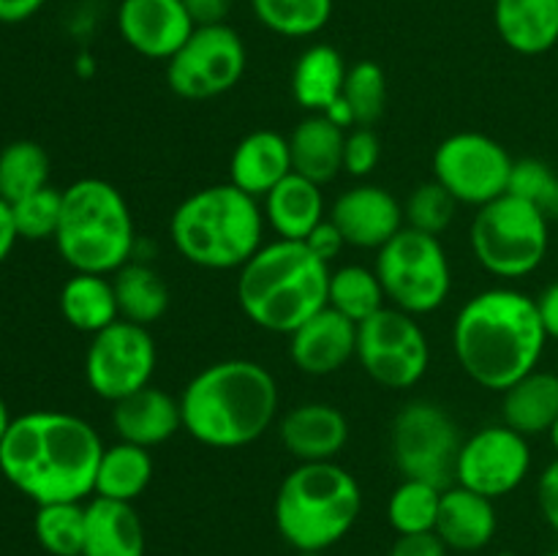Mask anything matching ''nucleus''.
<instances>
[{
    "label": "nucleus",
    "mask_w": 558,
    "mask_h": 556,
    "mask_svg": "<svg viewBox=\"0 0 558 556\" xmlns=\"http://www.w3.org/2000/svg\"><path fill=\"white\" fill-rule=\"evenodd\" d=\"M194 25H221L229 20L234 0H183Z\"/></svg>",
    "instance_id": "obj_45"
},
{
    "label": "nucleus",
    "mask_w": 558,
    "mask_h": 556,
    "mask_svg": "<svg viewBox=\"0 0 558 556\" xmlns=\"http://www.w3.org/2000/svg\"><path fill=\"white\" fill-rule=\"evenodd\" d=\"M515 158L494 136L458 131L434 150V180L458 205L483 207L510 191Z\"/></svg>",
    "instance_id": "obj_13"
},
{
    "label": "nucleus",
    "mask_w": 558,
    "mask_h": 556,
    "mask_svg": "<svg viewBox=\"0 0 558 556\" xmlns=\"http://www.w3.org/2000/svg\"><path fill=\"white\" fill-rule=\"evenodd\" d=\"M183 0H120L118 33L129 49L150 60H169L194 33Z\"/></svg>",
    "instance_id": "obj_16"
},
{
    "label": "nucleus",
    "mask_w": 558,
    "mask_h": 556,
    "mask_svg": "<svg viewBox=\"0 0 558 556\" xmlns=\"http://www.w3.org/2000/svg\"><path fill=\"white\" fill-rule=\"evenodd\" d=\"M387 556H450V548L441 543L436 532L423 534H398Z\"/></svg>",
    "instance_id": "obj_43"
},
{
    "label": "nucleus",
    "mask_w": 558,
    "mask_h": 556,
    "mask_svg": "<svg viewBox=\"0 0 558 556\" xmlns=\"http://www.w3.org/2000/svg\"><path fill=\"white\" fill-rule=\"evenodd\" d=\"M54 245L74 273L114 276L136 254L134 216L125 196L109 180H74L63 189Z\"/></svg>",
    "instance_id": "obj_7"
},
{
    "label": "nucleus",
    "mask_w": 558,
    "mask_h": 556,
    "mask_svg": "<svg viewBox=\"0 0 558 556\" xmlns=\"http://www.w3.org/2000/svg\"><path fill=\"white\" fill-rule=\"evenodd\" d=\"M11 412H9V403L3 401V396H0V442H3V436H5V431H9V425H11Z\"/></svg>",
    "instance_id": "obj_49"
},
{
    "label": "nucleus",
    "mask_w": 558,
    "mask_h": 556,
    "mask_svg": "<svg viewBox=\"0 0 558 556\" xmlns=\"http://www.w3.org/2000/svg\"><path fill=\"white\" fill-rule=\"evenodd\" d=\"M534 300H537L539 319H543L545 333H548V338L558 341V281L548 283Z\"/></svg>",
    "instance_id": "obj_46"
},
{
    "label": "nucleus",
    "mask_w": 558,
    "mask_h": 556,
    "mask_svg": "<svg viewBox=\"0 0 558 556\" xmlns=\"http://www.w3.org/2000/svg\"><path fill=\"white\" fill-rule=\"evenodd\" d=\"M363 491L338 461L298 463L281 480L272 505L276 529L298 554H322L341 543L357 523Z\"/></svg>",
    "instance_id": "obj_6"
},
{
    "label": "nucleus",
    "mask_w": 558,
    "mask_h": 556,
    "mask_svg": "<svg viewBox=\"0 0 558 556\" xmlns=\"http://www.w3.org/2000/svg\"><path fill=\"white\" fill-rule=\"evenodd\" d=\"M543 556H558V551H548V554H543Z\"/></svg>",
    "instance_id": "obj_53"
},
{
    "label": "nucleus",
    "mask_w": 558,
    "mask_h": 556,
    "mask_svg": "<svg viewBox=\"0 0 558 556\" xmlns=\"http://www.w3.org/2000/svg\"><path fill=\"white\" fill-rule=\"evenodd\" d=\"M262 213L283 240H305L327 218L325 191L319 183L292 172L262 200Z\"/></svg>",
    "instance_id": "obj_24"
},
{
    "label": "nucleus",
    "mask_w": 558,
    "mask_h": 556,
    "mask_svg": "<svg viewBox=\"0 0 558 556\" xmlns=\"http://www.w3.org/2000/svg\"><path fill=\"white\" fill-rule=\"evenodd\" d=\"M49 185V156L38 142L16 140L0 150V196L9 205Z\"/></svg>",
    "instance_id": "obj_35"
},
{
    "label": "nucleus",
    "mask_w": 558,
    "mask_h": 556,
    "mask_svg": "<svg viewBox=\"0 0 558 556\" xmlns=\"http://www.w3.org/2000/svg\"><path fill=\"white\" fill-rule=\"evenodd\" d=\"M469 243L485 273L515 281L539 270L548 256L550 221L537 207L507 191L499 200L477 207Z\"/></svg>",
    "instance_id": "obj_8"
},
{
    "label": "nucleus",
    "mask_w": 558,
    "mask_h": 556,
    "mask_svg": "<svg viewBox=\"0 0 558 556\" xmlns=\"http://www.w3.org/2000/svg\"><path fill=\"white\" fill-rule=\"evenodd\" d=\"M120 319L150 327L169 311V287L153 265L131 259L112 276Z\"/></svg>",
    "instance_id": "obj_31"
},
{
    "label": "nucleus",
    "mask_w": 558,
    "mask_h": 556,
    "mask_svg": "<svg viewBox=\"0 0 558 556\" xmlns=\"http://www.w3.org/2000/svg\"><path fill=\"white\" fill-rule=\"evenodd\" d=\"M550 445H554V450H556V456H558V420H556V425L554 428H550Z\"/></svg>",
    "instance_id": "obj_50"
},
{
    "label": "nucleus",
    "mask_w": 558,
    "mask_h": 556,
    "mask_svg": "<svg viewBox=\"0 0 558 556\" xmlns=\"http://www.w3.org/2000/svg\"><path fill=\"white\" fill-rule=\"evenodd\" d=\"M556 374H558V365H556Z\"/></svg>",
    "instance_id": "obj_54"
},
{
    "label": "nucleus",
    "mask_w": 558,
    "mask_h": 556,
    "mask_svg": "<svg viewBox=\"0 0 558 556\" xmlns=\"http://www.w3.org/2000/svg\"><path fill=\"white\" fill-rule=\"evenodd\" d=\"M256 22L283 38H311L325 31L336 0H248Z\"/></svg>",
    "instance_id": "obj_32"
},
{
    "label": "nucleus",
    "mask_w": 558,
    "mask_h": 556,
    "mask_svg": "<svg viewBox=\"0 0 558 556\" xmlns=\"http://www.w3.org/2000/svg\"><path fill=\"white\" fill-rule=\"evenodd\" d=\"M60 314L74 330L96 336L120 319L118 294L109 276L74 273L60 289Z\"/></svg>",
    "instance_id": "obj_29"
},
{
    "label": "nucleus",
    "mask_w": 558,
    "mask_h": 556,
    "mask_svg": "<svg viewBox=\"0 0 558 556\" xmlns=\"http://www.w3.org/2000/svg\"><path fill=\"white\" fill-rule=\"evenodd\" d=\"M529 472H532V445L526 436L505 423L474 431L458 450L456 483L494 501L521 488Z\"/></svg>",
    "instance_id": "obj_15"
},
{
    "label": "nucleus",
    "mask_w": 558,
    "mask_h": 556,
    "mask_svg": "<svg viewBox=\"0 0 558 556\" xmlns=\"http://www.w3.org/2000/svg\"><path fill=\"white\" fill-rule=\"evenodd\" d=\"M156 365L158 349L150 327L118 319L107 330L90 336L85 352V379L98 398L118 403L120 398L153 385Z\"/></svg>",
    "instance_id": "obj_14"
},
{
    "label": "nucleus",
    "mask_w": 558,
    "mask_h": 556,
    "mask_svg": "<svg viewBox=\"0 0 558 556\" xmlns=\"http://www.w3.org/2000/svg\"><path fill=\"white\" fill-rule=\"evenodd\" d=\"M85 523V501H49V505H38L33 534L47 556H82Z\"/></svg>",
    "instance_id": "obj_34"
},
{
    "label": "nucleus",
    "mask_w": 558,
    "mask_h": 556,
    "mask_svg": "<svg viewBox=\"0 0 558 556\" xmlns=\"http://www.w3.org/2000/svg\"><path fill=\"white\" fill-rule=\"evenodd\" d=\"M349 65L330 44H311L292 69V96L308 114H322L343 96Z\"/></svg>",
    "instance_id": "obj_28"
},
{
    "label": "nucleus",
    "mask_w": 558,
    "mask_h": 556,
    "mask_svg": "<svg viewBox=\"0 0 558 556\" xmlns=\"http://www.w3.org/2000/svg\"><path fill=\"white\" fill-rule=\"evenodd\" d=\"M537 505L545 523L558 534V456L543 469L537 480Z\"/></svg>",
    "instance_id": "obj_44"
},
{
    "label": "nucleus",
    "mask_w": 558,
    "mask_h": 556,
    "mask_svg": "<svg viewBox=\"0 0 558 556\" xmlns=\"http://www.w3.org/2000/svg\"><path fill=\"white\" fill-rule=\"evenodd\" d=\"M387 294L374 267L343 265L330 273V289H327V305L338 314L349 316L352 322H365L376 311L385 309Z\"/></svg>",
    "instance_id": "obj_33"
},
{
    "label": "nucleus",
    "mask_w": 558,
    "mask_h": 556,
    "mask_svg": "<svg viewBox=\"0 0 558 556\" xmlns=\"http://www.w3.org/2000/svg\"><path fill=\"white\" fill-rule=\"evenodd\" d=\"M381 158V142L371 125H357L347 131V145H343V172L352 178H368Z\"/></svg>",
    "instance_id": "obj_41"
},
{
    "label": "nucleus",
    "mask_w": 558,
    "mask_h": 556,
    "mask_svg": "<svg viewBox=\"0 0 558 556\" xmlns=\"http://www.w3.org/2000/svg\"><path fill=\"white\" fill-rule=\"evenodd\" d=\"M278 436L298 463L336 461L349 445V420L332 403L305 401L283 414Z\"/></svg>",
    "instance_id": "obj_19"
},
{
    "label": "nucleus",
    "mask_w": 558,
    "mask_h": 556,
    "mask_svg": "<svg viewBox=\"0 0 558 556\" xmlns=\"http://www.w3.org/2000/svg\"><path fill=\"white\" fill-rule=\"evenodd\" d=\"M494 25L518 55H545L558 44V0H494Z\"/></svg>",
    "instance_id": "obj_25"
},
{
    "label": "nucleus",
    "mask_w": 558,
    "mask_h": 556,
    "mask_svg": "<svg viewBox=\"0 0 558 556\" xmlns=\"http://www.w3.org/2000/svg\"><path fill=\"white\" fill-rule=\"evenodd\" d=\"M248 65L243 36L229 22L196 25L167 60V85L185 101H210L240 85Z\"/></svg>",
    "instance_id": "obj_12"
},
{
    "label": "nucleus",
    "mask_w": 558,
    "mask_h": 556,
    "mask_svg": "<svg viewBox=\"0 0 558 556\" xmlns=\"http://www.w3.org/2000/svg\"><path fill=\"white\" fill-rule=\"evenodd\" d=\"M463 445L456 418L441 403L414 398L403 403L390 428V450L407 480H425L436 488L456 483L458 450Z\"/></svg>",
    "instance_id": "obj_10"
},
{
    "label": "nucleus",
    "mask_w": 558,
    "mask_h": 556,
    "mask_svg": "<svg viewBox=\"0 0 558 556\" xmlns=\"http://www.w3.org/2000/svg\"><path fill=\"white\" fill-rule=\"evenodd\" d=\"M153 480V456L147 447L131 445V442H114L104 447L98 461L96 488L93 496L114 501H131L134 505L147 491Z\"/></svg>",
    "instance_id": "obj_30"
},
{
    "label": "nucleus",
    "mask_w": 558,
    "mask_h": 556,
    "mask_svg": "<svg viewBox=\"0 0 558 556\" xmlns=\"http://www.w3.org/2000/svg\"><path fill=\"white\" fill-rule=\"evenodd\" d=\"M330 265L303 240L276 238L238 270L240 311L259 330L292 336L303 322L327 309Z\"/></svg>",
    "instance_id": "obj_4"
},
{
    "label": "nucleus",
    "mask_w": 558,
    "mask_h": 556,
    "mask_svg": "<svg viewBox=\"0 0 558 556\" xmlns=\"http://www.w3.org/2000/svg\"><path fill=\"white\" fill-rule=\"evenodd\" d=\"M496 529H499V516H496L494 499L458 483L441 491L436 534L447 548L458 554L483 551L496 537Z\"/></svg>",
    "instance_id": "obj_22"
},
{
    "label": "nucleus",
    "mask_w": 558,
    "mask_h": 556,
    "mask_svg": "<svg viewBox=\"0 0 558 556\" xmlns=\"http://www.w3.org/2000/svg\"><path fill=\"white\" fill-rule=\"evenodd\" d=\"M548 333L537 300L512 287L472 294L452 322V352L474 385L505 392L539 368Z\"/></svg>",
    "instance_id": "obj_2"
},
{
    "label": "nucleus",
    "mask_w": 558,
    "mask_h": 556,
    "mask_svg": "<svg viewBox=\"0 0 558 556\" xmlns=\"http://www.w3.org/2000/svg\"><path fill=\"white\" fill-rule=\"evenodd\" d=\"M112 425L120 442L153 450L183 428L180 398L169 396L161 387H142L112 403Z\"/></svg>",
    "instance_id": "obj_20"
},
{
    "label": "nucleus",
    "mask_w": 558,
    "mask_h": 556,
    "mask_svg": "<svg viewBox=\"0 0 558 556\" xmlns=\"http://www.w3.org/2000/svg\"><path fill=\"white\" fill-rule=\"evenodd\" d=\"M343 145L347 131L338 129L325 114H308L289 134L292 172L327 185L343 172Z\"/></svg>",
    "instance_id": "obj_27"
},
{
    "label": "nucleus",
    "mask_w": 558,
    "mask_h": 556,
    "mask_svg": "<svg viewBox=\"0 0 558 556\" xmlns=\"http://www.w3.org/2000/svg\"><path fill=\"white\" fill-rule=\"evenodd\" d=\"M558 420V374L534 368L501 392V423L526 439L550 434Z\"/></svg>",
    "instance_id": "obj_26"
},
{
    "label": "nucleus",
    "mask_w": 558,
    "mask_h": 556,
    "mask_svg": "<svg viewBox=\"0 0 558 556\" xmlns=\"http://www.w3.org/2000/svg\"><path fill=\"white\" fill-rule=\"evenodd\" d=\"M330 221L341 229L343 240L352 249L379 251L390 243L403 223V202L376 183H360L343 191L330 207Z\"/></svg>",
    "instance_id": "obj_17"
},
{
    "label": "nucleus",
    "mask_w": 558,
    "mask_h": 556,
    "mask_svg": "<svg viewBox=\"0 0 558 556\" xmlns=\"http://www.w3.org/2000/svg\"><path fill=\"white\" fill-rule=\"evenodd\" d=\"M262 202L232 183L205 185L185 196L169 218V234L189 265L240 270L265 245Z\"/></svg>",
    "instance_id": "obj_5"
},
{
    "label": "nucleus",
    "mask_w": 558,
    "mask_h": 556,
    "mask_svg": "<svg viewBox=\"0 0 558 556\" xmlns=\"http://www.w3.org/2000/svg\"><path fill=\"white\" fill-rule=\"evenodd\" d=\"M510 194L537 207L548 221H558V172L539 158H521L512 167Z\"/></svg>",
    "instance_id": "obj_40"
},
{
    "label": "nucleus",
    "mask_w": 558,
    "mask_h": 556,
    "mask_svg": "<svg viewBox=\"0 0 558 556\" xmlns=\"http://www.w3.org/2000/svg\"><path fill=\"white\" fill-rule=\"evenodd\" d=\"M354 360L379 387L409 390L430 368V343L417 316L385 305L357 325Z\"/></svg>",
    "instance_id": "obj_11"
},
{
    "label": "nucleus",
    "mask_w": 558,
    "mask_h": 556,
    "mask_svg": "<svg viewBox=\"0 0 558 556\" xmlns=\"http://www.w3.org/2000/svg\"><path fill=\"white\" fill-rule=\"evenodd\" d=\"M494 556H515L512 551H501V554H494Z\"/></svg>",
    "instance_id": "obj_51"
},
{
    "label": "nucleus",
    "mask_w": 558,
    "mask_h": 556,
    "mask_svg": "<svg viewBox=\"0 0 558 556\" xmlns=\"http://www.w3.org/2000/svg\"><path fill=\"white\" fill-rule=\"evenodd\" d=\"M357 354V322L322 309L289 336V360L308 376H330Z\"/></svg>",
    "instance_id": "obj_18"
},
{
    "label": "nucleus",
    "mask_w": 558,
    "mask_h": 556,
    "mask_svg": "<svg viewBox=\"0 0 558 556\" xmlns=\"http://www.w3.org/2000/svg\"><path fill=\"white\" fill-rule=\"evenodd\" d=\"M49 0H0V22L3 25H20L31 20L47 5Z\"/></svg>",
    "instance_id": "obj_47"
},
{
    "label": "nucleus",
    "mask_w": 558,
    "mask_h": 556,
    "mask_svg": "<svg viewBox=\"0 0 558 556\" xmlns=\"http://www.w3.org/2000/svg\"><path fill=\"white\" fill-rule=\"evenodd\" d=\"M178 398L185 434L216 450L254 445L276 423L281 407L276 376L245 358L205 365Z\"/></svg>",
    "instance_id": "obj_3"
},
{
    "label": "nucleus",
    "mask_w": 558,
    "mask_h": 556,
    "mask_svg": "<svg viewBox=\"0 0 558 556\" xmlns=\"http://www.w3.org/2000/svg\"><path fill=\"white\" fill-rule=\"evenodd\" d=\"M343 101L352 107L354 123L374 125L387 107V74L374 60H360L349 65L343 82Z\"/></svg>",
    "instance_id": "obj_37"
},
{
    "label": "nucleus",
    "mask_w": 558,
    "mask_h": 556,
    "mask_svg": "<svg viewBox=\"0 0 558 556\" xmlns=\"http://www.w3.org/2000/svg\"><path fill=\"white\" fill-rule=\"evenodd\" d=\"M289 174H292L289 136L272 129L245 134L229 158V183L259 202Z\"/></svg>",
    "instance_id": "obj_21"
},
{
    "label": "nucleus",
    "mask_w": 558,
    "mask_h": 556,
    "mask_svg": "<svg viewBox=\"0 0 558 556\" xmlns=\"http://www.w3.org/2000/svg\"><path fill=\"white\" fill-rule=\"evenodd\" d=\"M16 240H20V234H16V227H14V213H11L9 202L0 196V265L9 259Z\"/></svg>",
    "instance_id": "obj_48"
},
{
    "label": "nucleus",
    "mask_w": 558,
    "mask_h": 556,
    "mask_svg": "<svg viewBox=\"0 0 558 556\" xmlns=\"http://www.w3.org/2000/svg\"><path fill=\"white\" fill-rule=\"evenodd\" d=\"M14 213V227L20 240H54L60 227V213H63V191L52 183L41 191L22 196L11 205Z\"/></svg>",
    "instance_id": "obj_39"
},
{
    "label": "nucleus",
    "mask_w": 558,
    "mask_h": 556,
    "mask_svg": "<svg viewBox=\"0 0 558 556\" xmlns=\"http://www.w3.org/2000/svg\"><path fill=\"white\" fill-rule=\"evenodd\" d=\"M456 210L458 202L452 200L450 191L436 180H428V183H420L403 202V223L409 229L439 238L456 221Z\"/></svg>",
    "instance_id": "obj_38"
},
{
    "label": "nucleus",
    "mask_w": 558,
    "mask_h": 556,
    "mask_svg": "<svg viewBox=\"0 0 558 556\" xmlns=\"http://www.w3.org/2000/svg\"><path fill=\"white\" fill-rule=\"evenodd\" d=\"M441 488L425 480H407L398 485L387 499V521L396 534H423L436 532L439 518Z\"/></svg>",
    "instance_id": "obj_36"
},
{
    "label": "nucleus",
    "mask_w": 558,
    "mask_h": 556,
    "mask_svg": "<svg viewBox=\"0 0 558 556\" xmlns=\"http://www.w3.org/2000/svg\"><path fill=\"white\" fill-rule=\"evenodd\" d=\"M145 523L131 501L93 496L87 501L82 556H145Z\"/></svg>",
    "instance_id": "obj_23"
},
{
    "label": "nucleus",
    "mask_w": 558,
    "mask_h": 556,
    "mask_svg": "<svg viewBox=\"0 0 558 556\" xmlns=\"http://www.w3.org/2000/svg\"><path fill=\"white\" fill-rule=\"evenodd\" d=\"M374 270L387 300L412 316L434 314L452 292V267L436 234L403 227L376 251Z\"/></svg>",
    "instance_id": "obj_9"
},
{
    "label": "nucleus",
    "mask_w": 558,
    "mask_h": 556,
    "mask_svg": "<svg viewBox=\"0 0 558 556\" xmlns=\"http://www.w3.org/2000/svg\"><path fill=\"white\" fill-rule=\"evenodd\" d=\"M101 456V436L85 418L36 409L11 420L0 442V474L36 505L85 501Z\"/></svg>",
    "instance_id": "obj_1"
},
{
    "label": "nucleus",
    "mask_w": 558,
    "mask_h": 556,
    "mask_svg": "<svg viewBox=\"0 0 558 556\" xmlns=\"http://www.w3.org/2000/svg\"><path fill=\"white\" fill-rule=\"evenodd\" d=\"M303 243L308 245V249L314 251L322 262H327V265H330L332 259H338V256H341V251L347 249V240H343L341 229L330 221V216H327L325 221H322L319 227H316L314 232L303 240Z\"/></svg>",
    "instance_id": "obj_42"
},
{
    "label": "nucleus",
    "mask_w": 558,
    "mask_h": 556,
    "mask_svg": "<svg viewBox=\"0 0 558 556\" xmlns=\"http://www.w3.org/2000/svg\"><path fill=\"white\" fill-rule=\"evenodd\" d=\"M298 556H322V554H308V551H303V554H298Z\"/></svg>",
    "instance_id": "obj_52"
}]
</instances>
